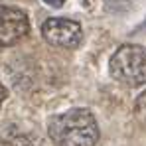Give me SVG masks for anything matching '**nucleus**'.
Listing matches in <instances>:
<instances>
[{"label":"nucleus","instance_id":"obj_1","mask_svg":"<svg viewBox=\"0 0 146 146\" xmlns=\"http://www.w3.org/2000/svg\"><path fill=\"white\" fill-rule=\"evenodd\" d=\"M48 134L55 146H95L99 124L89 109H69L48 121Z\"/></svg>","mask_w":146,"mask_h":146},{"label":"nucleus","instance_id":"obj_4","mask_svg":"<svg viewBox=\"0 0 146 146\" xmlns=\"http://www.w3.org/2000/svg\"><path fill=\"white\" fill-rule=\"evenodd\" d=\"M30 34V18L24 10L0 6V48H10Z\"/></svg>","mask_w":146,"mask_h":146},{"label":"nucleus","instance_id":"obj_2","mask_svg":"<svg viewBox=\"0 0 146 146\" xmlns=\"http://www.w3.org/2000/svg\"><path fill=\"white\" fill-rule=\"evenodd\" d=\"M109 73L115 81L126 87H140L146 83V48L124 44L109 61Z\"/></svg>","mask_w":146,"mask_h":146},{"label":"nucleus","instance_id":"obj_5","mask_svg":"<svg viewBox=\"0 0 146 146\" xmlns=\"http://www.w3.org/2000/svg\"><path fill=\"white\" fill-rule=\"evenodd\" d=\"M134 115L138 117V121H142L146 124V91L134 103Z\"/></svg>","mask_w":146,"mask_h":146},{"label":"nucleus","instance_id":"obj_3","mask_svg":"<svg viewBox=\"0 0 146 146\" xmlns=\"http://www.w3.org/2000/svg\"><path fill=\"white\" fill-rule=\"evenodd\" d=\"M42 36L44 40L55 46V48H77L83 40V30L79 22L67 20V18H49L42 24Z\"/></svg>","mask_w":146,"mask_h":146},{"label":"nucleus","instance_id":"obj_6","mask_svg":"<svg viewBox=\"0 0 146 146\" xmlns=\"http://www.w3.org/2000/svg\"><path fill=\"white\" fill-rule=\"evenodd\" d=\"M48 6H53V8H59V6H63V2L65 0H44Z\"/></svg>","mask_w":146,"mask_h":146},{"label":"nucleus","instance_id":"obj_7","mask_svg":"<svg viewBox=\"0 0 146 146\" xmlns=\"http://www.w3.org/2000/svg\"><path fill=\"white\" fill-rule=\"evenodd\" d=\"M6 95H8V93H6V87H4V85L0 83V107H2V103H4Z\"/></svg>","mask_w":146,"mask_h":146}]
</instances>
